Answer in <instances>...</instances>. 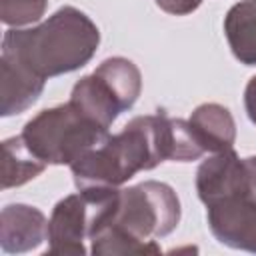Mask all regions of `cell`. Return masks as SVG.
I'll return each instance as SVG.
<instances>
[{"instance_id":"obj_1","label":"cell","mask_w":256,"mask_h":256,"mask_svg":"<svg viewBox=\"0 0 256 256\" xmlns=\"http://www.w3.org/2000/svg\"><path fill=\"white\" fill-rule=\"evenodd\" d=\"M86 198L72 196L56 206L52 222L48 224V240L52 242L50 252H84L82 236L90 232L92 212H86Z\"/></svg>"},{"instance_id":"obj_2","label":"cell","mask_w":256,"mask_h":256,"mask_svg":"<svg viewBox=\"0 0 256 256\" xmlns=\"http://www.w3.org/2000/svg\"><path fill=\"white\" fill-rule=\"evenodd\" d=\"M228 40L234 54L246 62H256V0L242 2L234 6L226 20Z\"/></svg>"},{"instance_id":"obj_3","label":"cell","mask_w":256,"mask_h":256,"mask_svg":"<svg viewBox=\"0 0 256 256\" xmlns=\"http://www.w3.org/2000/svg\"><path fill=\"white\" fill-rule=\"evenodd\" d=\"M8 210L18 220V226L2 228V246L8 252H20L34 248L42 242L44 236V216L38 210H32L28 206H8Z\"/></svg>"},{"instance_id":"obj_4","label":"cell","mask_w":256,"mask_h":256,"mask_svg":"<svg viewBox=\"0 0 256 256\" xmlns=\"http://www.w3.org/2000/svg\"><path fill=\"white\" fill-rule=\"evenodd\" d=\"M244 104H246V112L250 116V120L256 124V76L250 78L246 92H244Z\"/></svg>"}]
</instances>
